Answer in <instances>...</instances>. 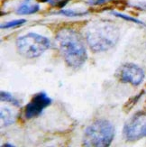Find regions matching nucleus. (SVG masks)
Returning a JSON list of instances; mask_svg holds the SVG:
<instances>
[{
    "label": "nucleus",
    "instance_id": "1a4fd4ad",
    "mask_svg": "<svg viewBox=\"0 0 146 147\" xmlns=\"http://www.w3.org/2000/svg\"><path fill=\"white\" fill-rule=\"evenodd\" d=\"M2 126H8L15 122V115L8 107H2L0 111Z\"/></svg>",
    "mask_w": 146,
    "mask_h": 147
},
{
    "label": "nucleus",
    "instance_id": "4468645a",
    "mask_svg": "<svg viewBox=\"0 0 146 147\" xmlns=\"http://www.w3.org/2000/svg\"><path fill=\"white\" fill-rule=\"evenodd\" d=\"M143 92H141L140 94H138V95H136V96H135L134 98H132L131 99H129L128 101H127V103H126L125 105H124V110L125 111V112H128V111H130L132 108H133V107H134L137 102H138V100L140 99V98L143 96Z\"/></svg>",
    "mask_w": 146,
    "mask_h": 147
},
{
    "label": "nucleus",
    "instance_id": "20e7f679",
    "mask_svg": "<svg viewBox=\"0 0 146 147\" xmlns=\"http://www.w3.org/2000/svg\"><path fill=\"white\" fill-rule=\"evenodd\" d=\"M50 47L48 38L35 33H30L16 40L18 53L25 58L33 59L41 56Z\"/></svg>",
    "mask_w": 146,
    "mask_h": 147
},
{
    "label": "nucleus",
    "instance_id": "f3484780",
    "mask_svg": "<svg viewBox=\"0 0 146 147\" xmlns=\"http://www.w3.org/2000/svg\"><path fill=\"white\" fill-rule=\"evenodd\" d=\"M3 147H14V145L13 144H3Z\"/></svg>",
    "mask_w": 146,
    "mask_h": 147
},
{
    "label": "nucleus",
    "instance_id": "39448f33",
    "mask_svg": "<svg viewBox=\"0 0 146 147\" xmlns=\"http://www.w3.org/2000/svg\"><path fill=\"white\" fill-rule=\"evenodd\" d=\"M124 137L126 141L135 142L146 136V114L138 112L126 121L124 126Z\"/></svg>",
    "mask_w": 146,
    "mask_h": 147
},
{
    "label": "nucleus",
    "instance_id": "f257e3e1",
    "mask_svg": "<svg viewBox=\"0 0 146 147\" xmlns=\"http://www.w3.org/2000/svg\"><path fill=\"white\" fill-rule=\"evenodd\" d=\"M56 43L69 67L79 69L86 62L87 53L83 38L71 28H62L56 34Z\"/></svg>",
    "mask_w": 146,
    "mask_h": 147
},
{
    "label": "nucleus",
    "instance_id": "f8f14e48",
    "mask_svg": "<svg viewBox=\"0 0 146 147\" xmlns=\"http://www.w3.org/2000/svg\"><path fill=\"white\" fill-rule=\"evenodd\" d=\"M26 23L25 19H18V20H13L5 23L4 24H1L2 29H10V28H15L18 26H21L24 24Z\"/></svg>",
    "mask_w": 146,
    "mask_h": 147
},
{
    "label": "nucleus",
    "instance_id": "f03ea898",
    "mask_svg": "<svg viewBox=\"0 0 146 147\" xmlns=\"http://www.w3.org/2000/svg\"><path fill=\"white\" fill-rule=\"evenodd\" d=\"M119 29L108 21H98L87 31L86 39L88 46L95 53L105 52L113 48L118 42Z\"/></svg>",
    "mask_w": 146,
    "mask_h": 147
},
{
    "label": "nucleus",
    "instance_id": "423d86ee",
    "mask_svg": "<svg viewBox=\"0 0 146 147\" xmlns=\"http://www.w3.org/2000/svg\"><path fill=\"white\" fill-rule=\"evenodd\" d=\"M143 69L134 63H125L116 71L117 79L123 83H129L133 86H138L144 79Z\"/></svg>",
    "mask_w": 146,
    "mask_h": 147
},
{
    "label": "nucleus",
    "instance_id": "9d476101",
    "mask_svg": "<svg viewBox=\"0 0 146 147\" xmlns=\"http://www.w3.org/2000/svg\"><path fill=\"white\" fill-rule=\"evenodd\" d=\"M0 98H1V101L8 102V103L12 104L13 106H15L16 107H19L21 106L19 100H17L14 96H12L10 93L6 91H1V93H0Z\"/></svg>",
    "mask_w": 146,
    "mask_h": 147
},
{
    "label": "nucleus",
    "instance_id": "6e6552de",
    "mask_svg": "<svg viewBox=\"0 0 146 147\" xmlns=\"http://www.w3.org/2000/svg\"><path fill=\"white\" fill-rule=\"evenodd\" d=\"M40 10L39 4L34 3L33 0H24L16 9L17 15H32Z\"/></svg>",
    "mask_w": 146,
    "mask_h": 147
},
{
    "label": "nucleus",
    "instance_id": "7ed1b4c3",
    "mask_svg": "<svg viewBox=\"0 0 146 147\" xmlns=\"http://www.w3.org/2000/svg\"><path fill=\"white\" fill-rule=\"evenodd\" d=\"M115 136V129L109 121L98 119L88 125L83 136V144L93 147L109 146Z\"/></svg>",
    "mask_w": 146,
    "mask_h": 147
},
{
    "label": "nucleus",
    "instance_id": "ddd939ff",
    "mask_svg": "<svg viewBox=\"0 0 146 147\" xmlns=\"http://www.w3.org/2000/svg\"><path fill=\"white\" fill-rule=\"evenodd\" d=\"M57 14L65 16L68 17H78V16H83L87 15V12H77V11L71 10V9H67V10L63 9V10H61L60 12H58Z\"/></svg>",
    "mask_w": 146,
    "mask_h": 147
},
{
    "label": "nucleus",
    "instance_id": "2eb2a0df",
    "mask_svg": "<svg viewBox=\"0 0 146 147\" xmlns=\"http://www.w3.org/2000/svg\"><path fill=\"white\" fill-rule=\"evenodd\" d=\"M110 0H88V4L91 5H101Z\"/></svg>",
    "mask_w": 146,
    "mask_h": 147
},
{
    "label": "nucleus",
    "instance_id": "dca6fc26",
    "mask_svg": "<svg viewBox=\"0 0 146 147\" xmlns=\"http://www.w3.org/2000/svg\"><path fill=\"white\" fill-rule=\"evenodd\" d=\"M135 7H136L138 9H141V10H146V3H140L138 5H135Z\"/></svg>",
    "mask_w": 146,
    "mask_h": 147
},
{
    "label": "nucleus",
    "instance_id": "0eeeda50",
    "mask_svg": "<svg viewBox=\"0 0 146 147\" xmlns=\"http://www.w3.org/2000/svg\"><path fill=\"white\" fill-rule=\"evenodd\" d=\"M52 104V98L48 97L45 92L35 94L24 109V116L27 119L39 117L42 111Z\"/></svg>",
    "mask_w": 146,
    "mask_h": 147
},
{
    "label": "nucleus",
    "instance_id": "9b49d317",
    "mask_svg": "<svg viewBox=\"0 0 146 147\" xmlns=\"http://www.w3.org/2000/svg\"><path fill=\"white\" fill-rule=\"evenodd\" d=\"M112 15H114V16H116V17H118V18L124 19V20H125V21H129V22L135 23V24H141V25H146L143 21H140V20H138V19H136V18H135V17H132V16H127V15L121 14V13L112 12Z\"/></svg>",
    "mask_w": 146,
    "mask_h": 147
}]
</instances>
